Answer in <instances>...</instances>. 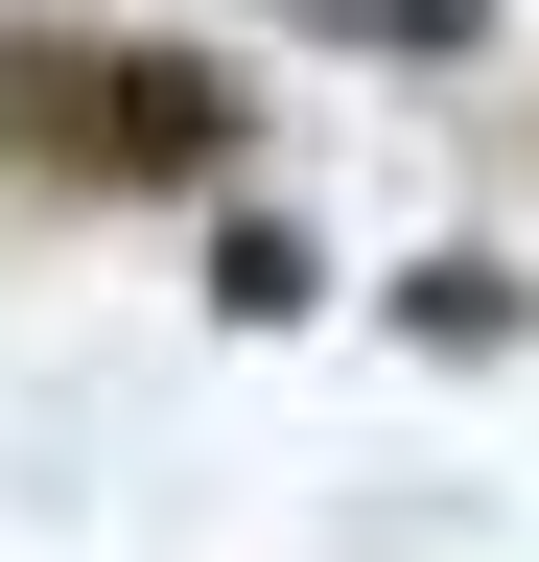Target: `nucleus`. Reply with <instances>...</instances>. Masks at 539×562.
Wrapping results in <instances>:
<instances>
[{"label":"nucleus","mask_w":539,"mask_h":562,"mask_svg":"<svg viewBox=\"0 0 539 562\" xmlns=\"http://www.w3.org/2000/svg\"><path fill=\"white\" fill-rule=\"evenodd\" d=\"M258 94L212 47H142V24H0V165L47 188H235Z\"/></svg>","instance_id":"1"},{"label":"nucleus","mask_w":539,"mask_h":562,"mask_svg":"<svg viewBox=\"0 0 539 562\" xmlns=\"http://www.w3.org/2000/svg\"><path fill=\"white\" fill-rule=\"evenodd\" d=\"M212 305H235V328H282V305H328V258L282 235V211H235V235H212Z\"/></svg>","instance_id":"2"},{"label":"nucleus","mask_w":539,"mask_h":562,"mask_svg":"<svg viewBox=\"0 0 539 562\" xmlns=\"http://www.w3.org/2000/svg\"><path fill=\"white\" fill-rule=\"evenodd\" d=\"M398 328H423V351H493V328H516V281H493V258H423V281H398Z\"/></svg>","instance_id":"3"},{"label":"nucleus","mask_w":539,"mask_h":562,"mask_svg":"<svg viewBox=\"0 0 539 562\" xmlns=\"http://www.w3.org/2000/svg\"><path fill=\"white\" fill-rule=\"evenodd\" d=\"M305 24H375V47H469V0H305Z\"/></svg>","instance_id":"4"}]
</instances>
